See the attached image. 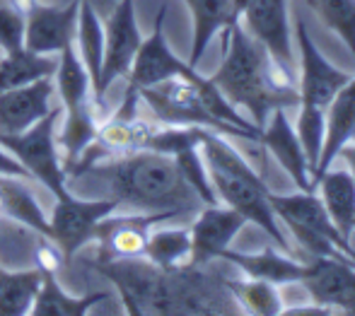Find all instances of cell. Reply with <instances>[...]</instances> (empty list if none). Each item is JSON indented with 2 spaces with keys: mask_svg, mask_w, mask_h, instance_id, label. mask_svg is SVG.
<instances>
[{
  "mask_svg": "<svg viewBox=\"0 0 355 316\" xmlns=\"http://www.w3.org/2000/svg\"><path fill=\"white\" fill-rule=\"evenodd\" d=\"M114 210L119 208L109 198H78L73 193L68 198H58L49 218V237L68 261H73L75 254L92 244L97 225Z\"/></svg>",
  "mask_w": 355,
  "mask_h": 316,
  "instance_id": "9",
  "label": "cell"
},
{
  "mask_svg": "<svg viewBox=\"0 0 355 316\" xmlns=\"http://www.w3.org/2000/svg\"><path fill=\"white\" fill-rule=\"evenodd\" d=\"M309 5L324 24L346 42L355 61V0H309Z\"/></svg>",
  "mask_w": 355,
  "mask_h": 316,
  "instance_id": "31",
  "label": "cell"
},
{
  "mask_svg": "<svg viewBox=\"0 0 355 316\" xmlns=\"http://www.w3.org/2000/svg\"><path fill=\"white\" fill-rule=\"evenodd\" d=\"M24 46V15L12 5L0 3V53H12Z\"/></svg>",
  "mask_w": 355,
  "mask_h": 316,
  "instance_id": "33",
  "label": "cell"
},
{
  "mask_svg": "<svg viewBox=\"0 0 355 316\" xmlns=\"http://www.w3.org/2000/svg\"><path fill=\"white\" fill-rule=\"evenodd\" d=\"M58 126H61V104H56L51 114H46L42 121L22 133L0 135V145L22 162L34 182L49 188L56 198H68L71 193L66 186V167L58 148Z\"/></svg>",
  "mask_w": 355,
  "mask_h": 316,
  "instance_id": "5",
  "label": "cell"
},
{
  "mask_svg": "<svg viewBox=\"0 0 355 316\" xmlns=\"http://www.w3.org/2000/svg\"><path fill=\"white\" fill-rule=\"evenodd\" d=\"M56 65L58 56H44L24 46L12 53H3L0 56V92L37 82L42 78H51Z\"/></svg>",
  "mask_w": 355,
  "mask_h": 316,
  "instance_id": "28",
  "label": "cell"
},
{
  "mask_svg": "<svg viewBox=\"0 0 355 316\" xmlns=\"http://www.w3.org/2000/svg\"><path fill=\"white\" fill-rule=\"evenodd\" d=\"M169 215H143L114 210L94 229V252L89 261L109 258H145L150 229L159 222H172Z\"/></svg>",
  "mask_w": 355,
  "mask_h": 316,
  "instance_id": "10",
  "label": "cell"
},
{
  "mask_svg": "<svg viewBox=\"0 0 355 316\" xmlns=\"http://www.w3.org/2000/svg\"><path fill=\"white\" fill-rule=\"evenodd\" d=\"M218 261H227V263L237 265L247 278L271 280L276 285L300 283L304 270H307V261L302 263L293 254L276 252V249H263L259 254H237L227 249Z\"/></svg>",
  "mask_w": 355,
  "mask_h": 316,
  "instance_id": "20",
  "label": "cell"
},
{
  "mask_svg": "<svg viewBox=\"0 0 355 316\" xmlns=\"http://www.w3.org/2000/svg\"><path fill=\"white\" fill-rule=\"evenodd\" d=\"M259 143L276 157V162L288 172V177L293 179V184L300 191H317L307 155H304L302 143H300L295 126L290 123L285 109H273L268 121L261 126Z\"/></svg>",
  "mask_w": 355,
  "mask_h": 316,
  "instance_id": "15",
  "label": "cell"
},
{
  "mask_svg": "<svg viewBox=\"0 0 355 316\" xmlns=\"http://www.w3.org/2000/svg\"><path fill=\"white\" fill-rule=\"evenodd\" d=\"M239 17H244V29L268 51L273 65L285 73L290 82H297L288 0H247Z\"/></svg>",
  "mask_w": 355,
  "mask_h": 316,
  "instance_id": "8",
  "label": "cell"
},
{
  "mask_svg": "<svg viewBox=\"0 0 355 316\" xmlns=\"http://www.w3.org/2000/svg\"><path fill=\"white\" fill-rule=\"evenodd\" d=\"M53 89L51 78H42L37 82L22 85V87L3 89L0 92V135L22 133L46 114L53 112Z\"/></svg>",
  "mask_w": 355,
  "mask_h": 316,
  "instance_id": "16",
  "label": "cell"
},
{
  "mask_svg": "<svg viewBox=\"0 0 355 316\" xmlns=\"http://www.w3.org/2000/svg\"><path fill=\"white\" fill-rule=\"evenodd\" d=\"M223 65L213 75V82L225 94L230 104L247 109L259 128L268 121L273 109H288L300 104V92L295 82L273 65L268 51L242 27L234 22L227 27Z\"/></svg>",
  "mask_w": 355,
  "mask_h": 316,
  "instance_id": "2",
  "label": "cell"
},
{
  "mask_svg": "<svg viewBox=\"0 0 355 316\" xmlns=\"http://www.w3.org/2000/svg\"><path fill=\"white\" fill-rule=\"evenodd\" d=\"M295 39H297L300 49V104L327 109L334 94L351 80V75L334 68L319 53V49L314 46L312 37H309L307 22L300 12L295 15Z\"/></svg>",
  "mask_w": 355,
  "mask_h": 316,
  "instance_id": "11",
  "label": "cell"
},
{
  "mask_svg": "<svg viewBox=\"0 0 355 316\" xmlns=\"http://www.w3.org/2000/svg\"><path fill=\"white\" fill-rule=\"evenodd\" d=\"M75 51L80 61L85 63L92 80V99H97L99 75H102V61H104V22L92 5L80 3L78 12V32H75Z\"/></svg>",
  "mask_w": 355,
  "mask_h": 316,
  "instance_id": "26",
  "label": "cell"
},
{
  "mask_svg": "<svg viewBox=\"0 0 355 316\" xmlns=\"http://www.w3.org/2000/svg\"><path fill=\"white\" fill-rule=\"evenodd\" d=\"M42 283L44 273L34 265H29V268H0V314H29Z\"/></svg>",
  "mask_w": 355,
  "mask_h": 316,
  "instance_id": "24",
  "label": "cell"
},
{
  "mask_svg": "<svg viewBox=\"0 0 355 316\" xmlns=\"http://www.w3.org/2000/svg\"><path fill=\"white\" fill-rule=\"evenodd\" d=\"M327 135H324V148L322 157H319L317 172H314V184L322 177L327 167L336 162V155L343 145L355 135V78L348 80L329 102L327 112Z\"/></svg>",
  "mask_w": 355,
  "mask_h": 316,
  "instance_id": "19",
  "label": "cell"
},
{
  "mask_svg": "<svg viewBox=\"0 0 355 316\" xmlns=\"http://www.w3.org/2000/svg\"><path fill=\"white\" fill-rule=\"evenodd\" d=\"M164 17H167V8L162 5L157 10V17H155L153 32L141 42V49H138L131 70H128V87L126 94H123V104L114 112L116 116L131 119L141 112L138 92L143 87L164 82L169 78H191L196 73V68H191V65L184 63L182 58H177L172 53L167 39H164Z\"/></svg>",
  "mask_w": 355,
  "mask_h": 316,
  "instance_id": "6",
  "label": "cell"
},
{
  "mask_svg": "<svg viewBox=\"0 0 355 316\" xmlns=\"http://www.w3.org/2000/svg\"><path fill=\"white\" fill-rule=\"evenodd\" d=\"M184 3L189 5L193 15V44L189 65L198 68L215 34L239 22V10L234 0H184Z\"/></svg>",
  "mask_w": 355,
  "mask_h": 316,
  "instance_id": "22",
  "label": "cell"
},
{
  "mask_svg": "<svg viewBox=\"0 0 355 316\" xmlns=\"http://www.w3.org/2000/svg\"><path fill=\"white\" fill-rule=\"evenodd\" d=\"M53 89H56L58 104H61V119L73 121L83 116H97L92 99V80L80 61L75 46H68L66 51L58 53V65L51 75ZM99 119V116H97Z\"/></svg>",
  "mask_w": 355,
  "mask_h": 316,
  "instance_id": "17",
  "label": "cell"
},
{
  "mask_svg": "<svg viewBox=\"0 0 355 316\" xmlns=\"http://www.w3.org/2000/svg\"><path fill=\"white\" fill-rule=\"evenodd\" d=\"M174 159H177L179 169H182V174L187 177V182L191 184V188L201 195L203 205L220 203L218 195H215V191H213V184H211V177H208V169H206V162H203L201 150L187 148L179 155H174Z\"/></svg>",
  "mask_w": 355,
  "mask_h": 316,
  "instance_id": "32",
  "label": "cell"
},
{
  "mask_svg": "<svg viewBox=\"0 0 355 316\" xmlns=\"http://www.w3.org/2000/svg\"><path fill=\"white\" fill-rule=\"evenodd\" d=\"M39 3H51V5H66V3H87L94 8V12L99 15V17H107L109 12L114 10V5L119 3V0H39Z\"/></svg>",
  "mask_w": 355,
  "mask_h": 316,
  "instance_id": "35",
  "label": "cell"
},
{
  "mask_svg": "<svg viewBox=\"0 0 355 316\" xmlns=\"http://www.w3.org/2000/svg\"><path fill=\"white\" fill-rule=\"evenodd\" d=\"M227 288L237 302L252 314H283V292L281 285L261 278H247V280H227Z\"/></svg>",
  "mask_w": 355,
  "mask_h": 316,
  "instance_id": "29",
  "label": "cell"
},
{
  "mask_svg": "<svg viewBox=\"0 0 355 316\" xmlns=\"http://www.w3.org/2000/svg\"><path fill=\"white\" fill-rule=\"evenodd\" d=\"M336 159H343V162H346L348 172H351V174H353V179H355V135H353L351 140H348L346 145H343L341 150H338Z\"/></svg>",
  "mask_w": 355,
  "mask_h": 316,
  "instance_id": "36",
  "label": "cell"
},
{
  "mask_svg": "<svg viewBox=\"0 0 355 316\" xmlns=\"http://www.w3.org/2000/svg\"><path fill=\"white\" fill-rule=\"evenodd\" d=\"M247 225V220L237 210L227 208L223 203L203 205L196 213L191 229V263H211L230 249L239 229Z\"/></svg>",
  "mask_w": 355,
  "mask_h": 316,
  "instance_id": "13",
  "label": "cell"
},
{
  "mask_svg": "<svg viewBox=\"0 0 355 316\" xmlns=\"http://www.w3.org/2000/svg\"><path fill=\"white\" fill-rule=\"evenodd\" d=\"M0 3H8V0H0Z\"/></svg>",
  "mask_w": 355,
  "mask_h": 316,
  "instance_id": "38",
  "label": "cell"
},
{
  "mask_svg": "<svg viewBox=\"0 0 355 316\" xmlns=\"http://www.w3.org/2000/svg\"><path fill=\"white\" fill-rule=\"evenodd\" d=\"M0 174H8V177H22V179H32V174L27 172V169L22 167V162H19L15 155H10L8 150L0 145ZM39 184V182H37Z\"/></svg>",
  "mask_w": 355,
  "mask_h": 316,
  "instance_id": "34",
  "label": "cell"
},
{
  "mask_svg": "<svg viewBox=\"0 0 355 316\" xmlns=\"http://www.w3.org/2000/svg\"><path fill=\"white\" fill-rule=\"evenodd\" d=\"M145 258L159 268L191 263V229L187 225H155L150 229Z\"/></svg>",
  "mask_w": 355,
  "mask_h": 316,
  "instance_id": "27",
  "label": "cell"
},
{
  "mask_svg": "<svg viewBox=\"0 0 355 316\" xmlns=\"http://www.w3.org/2000/svg\"><path fill=\"white\" fill-rule=\"evenodd\" d=\"M80 3L51 5L34 3L24 15V49L44 56H58L68 46H75Z\"/></svg>",
  "mask_w": 355,
  "mask_h": 316,
  "instance_id": "12",
  "label": "cell"
},
{
  "mask_svg": "<svg viewBox=\"0 0 355 316\" xmlns=\"http://www.w3.org/2000/svg\"><path fill=\"white\" fill-rule=\"evenodd\" d=\"M317 191L336 227L351 239L355 229V179L348 167H327L317 179Z\"/></svg>",
  "mask_w": 355,
  "mask_h": 316,
  "instance_id": "23",
  "label": "cell"
},
{
  "mask_svg": "<svg viewBox=\"0 0 355 316\" xmlns=\"http://www.w3.org/2000/svg\"><path fill=\"white\" fill-rule=\"evenodd\" d=\"M102 22H104V61H102V75H99L97 99H94L99 123L112 114L107 107V89L116 80L128 78V70H131L133 58H136L143 42L141 27H138V19H136V3L133 0H119Z\"/></svg>",
  "mask_w": 355,
  "mask_h": 316,
  "instance_id": "7",
  "label": "cell"
},
{
  "mask_svg": "<svg viewBox=\"0 0 355 316\" xmlns=\"http://www.w3.org/2000/svg\"><path fill=\"white\" fill-rule=\"evenodd\" d=\"M237 3V10H239V15H242V10H244V5H247V0H234Z\"/></svg>",
  "mask_w": 355,
  "mask_h": 316,
  "instance_id": "37",
  "label": "cell"
},
{
  "mask_svg": "<svg viewBox=\"0 0 355 316\" xmlns=\"http://www.w3.org/2000/svg\"><path fill=\"white\" fill-rule=\"evenodd\" d=\"M198 150L206 162L208 177L220 203L237 210L247 222H254L271 237V242L285 254H293L283 234L281 220L268 200V188L263 179L249 167V162L225 140L223 133L201 128Z\"/></svg>",
  "mask_w": 355,
  "mask_h": 316,
  "instance_id": "4",
  "label": "cell"
},
{
  "mask_svg": "<svg viewBox=\"0 0 355 316\" xmlns=\"http://www.w3.org/2000/svg\"><path fill=\"white\" fill-rule=\"evenodd\" d=\"M34 179L0 174V218H10L49 237V218L34 193Z\"/></svg>",
  "mask_w": 355,
  "mask_h": 316,
  "instance_id": "21",
  "label": "cell"
},
{
  "mask_svg": "<svg viewBox=\"0 0 355 316\" xmlns=\"http://www.w3.org/2000/svg\"><path fill=\"white\" fill-rule=\"evenodd\" d=\"M300 285L309 295V302L355 314V265L331 258H312L307 261Z\"/></svg>",
  "mask_w": 355,
  "mask_h": 316,
  "instance_id": "14",
  "label": "cell"
},
{
  "mask_svg": "<svg viewBox=\"0 0 355 316\" xmlns=\"http://www.w3.org/2000/svg\"><path fill=\"white\" fill-rule=\"evenodd\" d=\"M114 295L104 292H92V295H85V297H73L68 295L66 290L58 285L56 275H44V283L37 292V299L32 304V312L34 316H83V314H92L94 307L92 304L102 302V299H109Z\"/></svg>",
  "mask_w": 355,
  "mask_h": 316,
  "instance_id": "25",
  "label": "cell"
},
{
  "mask_svg": "<svg viewBox=\"0 0 355 316\" xmlns=\"http://www.w3.org/2000/svg\"><path fill=\"white\" fill-rule=\"evenodd\" d=\"M138 102L148 116L169 126H196L223 135L259 140L261 128L244 119L234 104L225 99L211 78L193 73L191 78H169L138 92Z\"/></svg>",
  "mask_w": 355,
  "mask_h": 316,
  "instance_id": "3",
  "label": "cell"
},
{
  "mask_svg": "<svg viewBox=\"0 0 355 316\" xmlns=\"http://www.w3.org/2000/svg\"><path fill=\"white\" fill-rule=\"evenodd\" d=\"M268 200H271L273 210H276L281 222H297V225H302V227L314 229V232L329 237L334 244H338L346 254L355 256L351 239L336 227V222H334L331 215L327 213V208H324L317 191H300V193H293V195H278L268 191Z\"/></svg>",
  "mask_w": 355,
  "mask_h": 316,
  "instance_id": "18",
  "label": "cell"
},
{
  "mask_svg": "<svg viewBox=\"0 0 355 316\" xmlns=\"http://www.w3.org/2000/svg\"><path fill=\"white\" fill-rule=\"evenodd\" d=\"M68 193L78 198H109L121 213L196 215L203 200L179 169L172 155L136 150L123 155H107L89 167L66 177Z\"/></svg>",
  "mask_w": 355,
  "mask_h": 316,
  "instance_id": "1",
  "label": "cell"
},
{
  "mask_svg": "<svg viewBox=\"0 0 355 316\" xmlns=\"http://www.w3.org/2000/svg\"><path fill=\"white\" fill-rule=\"evenodd\" d=\"M300 116H297V126H295V133H297L300 143H302V150L307 155V162L312 167V174L317 172L319 157H322V148H324V135H327V116L324 112L327 109L319 107H304L300 104Z\"/></svg>",
  "mask_w": 355,
  "mask_h": 316,
  "instance_id": "30",
  "label": "cell"
}]
</instances>
